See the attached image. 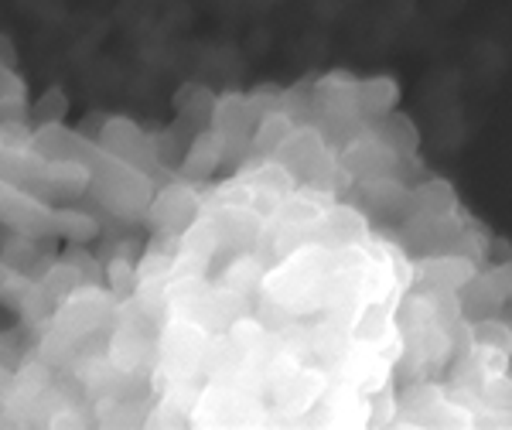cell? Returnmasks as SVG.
<instances>
[]
</instances>
